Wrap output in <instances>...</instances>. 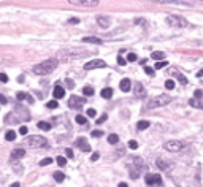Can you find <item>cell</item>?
Listing matches in <instances>:
<instances>
[{"mask_svg":"<svg viewBox=\"0 0 203 187\" xmlns=\"http://www.w3.org/2000/svg\"><path fill=\"white\" fill-rule=\"evenodd\" d=\"M38 129L40 130H51V124L49 122H45V121H42V122H38Z\"/></svg>","mask_w":203,"mask_h":187,"instance_id":"26","label":"cell"},{"mask_svg":"<svg viewBox=\"0 0 203 187\" xmlns=\"http://www.w3.org/2000/svg\"><path fill=\"white\" fill-rule=\"evenodd\" d=\"M107 67V62L105 60H100V59H97V60H90L87 62L86 65H84V68L86 70H94V68H105Z\"/></svg>","mask_w":203,"mask_h":187,"instance_id":"10","label":"cell"},{"mask_svg":"<svg viewBox=\"0 0 203 187\" xmlns=\"http://www.w3.org/2000/svg\"><path fill=\"white\" fill-rule=\"evenodd\" d=\"M98 159H100V154L98 152L92 154V157H90V160H92V162H95V160H98Z\"/></svg>","mask_w":203,"mask_h":187,"instance_id":"49","label":"cell"},{"mask_svg":"<svg viewBox=\"0 0 203 187\" xmlns=\"http://www.w3.org/2000/svg\"><path fill=\"white\" fill-rule=\"evenodd\" d=\"M90 135H92L94 138H100V136H103V132H102V130H94Z\"/></svg>","mask_w":203,"mask_h":187,"instance_id":"36","label":"cell"},{"mask_svg":"<svg viewBox=\"0 0 203 187\" xmlns=\"http://www.w3.org/2000/svg\"><path fill=\"white\" fill-rule=\"evenodd\" d=\"M97 22H98V25L102 29H108L111 21H110V17H107V16H98L97 17Z\"/></svg>","mask_w":203,"mask_h":187,"instance_id":"15","label":"cell"},{"mask_svg":"<svg viewBox=\"0 0 203 187\" xmlns=\"http://www.w3.org/2000/svg\"><path fill=\"white\" fill-rule=\"evenodd\" d=\"M52 176H54V179L57 181V182H62V181L65 179V174H64L62 171H56V173L52 174Z\"/></svg>","mask_w":203,"mask_h":187,"instance_id":"28","label":"cell"},{"mask_svg":"<svg viewBox=\"0 0 203 187\" xmlns=\"http://www.w3.org/2000/svg\"><path fill=\"white\" fill-rule=\"evenodd\" d=\"M65 154H67V157L73 159V151H72V149H65Z\"/></svg>","mask_w":203,"mask_h":187,"instance_id":"50","label":"cell"},{"mask_svg":"<svg viewBox=\"0 0 203 187\" xmlns=\"http://www.w3.org/2000/svg\"><path fill=\"white\" fill-rule=\"evenodd\" d=\"M25 155V151L24 149H14L13 152H11V160H17V159H22V157Z\"/></svg>","mask_w":203,"mask_h":187,"instance_id":"18","label":"cell"},{"mask_svg":"<svg viewBox=\"0 0 203 187\" xmlns=\"http://www.w3.org/2000/svg\"><path fill=\"white\" fill-rule=\"evenodd\" d=\"M149 125H151V124H149V121H140V122L137 124V129L138 130H146Z\"/></svg>","mask_w":203,"mask_h":187,"instance_id":"24","label":"cell"},{"mask_svg":"<svg viewBox=\"0 0 203 187\" xmlns=\"http://www.w3.org/2000/svg\"><path fill=\"white\" fill-rule=\"evenodd\" d=\"M189 103H190V106H194V108L203 109V102H200V100H197V99H190Z\"/></svg>","mask_w":203,"mask_h":187,"instance_id":"22","label":"cell"},{"mask_svg":"<svg viewBox=\"0 0 203 187\" xmlns=\"http://www.w3.org/2000/svg\"><path fill=\"white\" fill-rule=\"evenodd\" d=\"M137 59H138V57H137V54H133V52H130V54L127 56V60H129V62H135Z\"/></svg>","mask_w":203,"mask_h":187,"instance_id":"41","label":"cell"},{"mask_svg":"<svg viewBox=\"0 0 203 187\" xmlns=\"http://www.w3.org/2000/svg\"><path fill=\"white\" fill-rule=\"evenodd\" d=\"M25 97H27V95H25L24 92H17V94H16V99H17V102H21V100H24Z\"/></svg>","mask_w":203,"mask_h":187,"instance_id":"40","label":"cell"},{"mask_svg":"<svg viewBox=\"0 0 203 187\" xmlns=\"http://www.w3.org/2000/svg\"><path fill=\"white\" fill-rule=\"evenodd\" d=\"M67 86H68V87H73V86H75V82H73L72 79H67Z\"/></svg>","mask_w":203,"mask_h":187,"instance_id":"53","label":"cell"},{"mask_svg":"<svg viewBox=\"0 0 203 187\" xmlns=\"http://www.w3.org/2000/svg\"><path fill=\"white\" fill-rule=\"evenodd\" d=\"M132 162H133V167H132V165H129V173H130L132 179H137V178L140 176L141 171L146 168V165H145V162H143L141 159H138V157H135Z\"/></svg>","mask_w":203,"mask_h":187,"instance_id":"4","label":"cell"},{"mask_svg":"<svg viewBox=\"0 0 203 187\" xmlns=\"http://www.w3.org/2000/svg\"><path fill=\"white\" fill-rule=\"evenodd\" d=\"M119 87H121V90H122V92H129V90H130V87H132L130 79H129V78H124L122 81L119 82Z\"/></svg>","mask_w":203,"mask_h":187,"instance_id":"17","label":"cell"},{"mask_svg":"<svg viewBox=\"0 0 203 187\" xmlns=\"http://www.w3.org/2000/svg\"><path fill=\"white\" fill-rule=\"evenodd\" d=\"M86 103V100L83 99V97H76V95H72L68 100V106L73 109H79V108H83V105Z\"/></svg>","mask_w":203,"mask_h":187,"instance_id":"8","label":"cell"},{"mask_svg":"<svg viewBox=\"0 0 203 187\" xmlns=\"http://www.w3.org/2000/svg\"><path fill=\"white\" fill-rule=\"evenodd\" d=\"M0 82H8V76L5 73H0Z\"/></svg>","mask_w":203,"mask_h":187,"instance_id":"44","label":"cell"},{"mask_svg":"<svg viewBox=\"0 0 203 187\" xmlns=\"http://www.w3.org/2000/svg\"><path fill=\"white\" fill-rule=\"evenodd\" d=\"M197 2H198V3H203V0H197Z\"/></svg>","mask_w":203,"mask_h":187,"instance_id":"58","label":"cell"},{"mask_svg":"<svg viewBox=\"0 0 203 187\" xmlns=\"http://www.w3.org/2000/svg\"><path fill=\"white\" fill-rule=\"evenodd\" d=\"M100 95L103 97V99H111V97H113V89H111V87H105Z\"/></svg>","mask_w":203,"mask_h":187,"instance_id":"21","label":"cell"},{"mask_svg":"<svg viewBox=\"0 0 203 187\" xmlns=\"http://www.w3.org/2000/svg\"><path fill=\"white\" fill-rule=\"evenodd\" d=\"M178 81L181 82V84H186V82H187V79L184 78V76H182V75H178Z\"/></svg>","mask_w":203,"mask_h":187,"instance_id":"48","label":"cell"},{"mask_svg":"<svg viewBox=\"0 0 203 187\" xmlns=\"http://www.w3.org/2000/svg\"><path fill=\"white\" fill-rule=\"evenodd\" d=\"M83 43H95V44H102L103 40H100L97 37H84L83 38Z\"/></svg>","mask_w":203,"mask_h":187,"instance_id":"20","label":"cell"},{"mask_svg":"<svg viewBox=\"0 0 203 187\" xmlns=\"http://www.w3.org/2000/svg\"><path fill=\"white\" fill-rule=\"evenodd\" d=\"M107 119H108V116H107V114L100 116L98 119H97V124H103V122H105V121H107Z\"/></svg>","mask_w":203,"mask_h":187,"instance_id":"42","label":"cell"},{"mask_svg":"<svg viewBox=\"0 0 203 187\" xmlns=\"http://www.w3.org/2000/svg\"><path fill=\"white\" fill-rule=\"evenodd\" d=\"M0 103H3V105H7V103H8V99L3 95V94H0Z\"/></svg>","mask_w":203,"mask_h":187,"instance_id":"45","label":"cell"},{"mask_svg":"<svg viewBox=\"0 0 203 187\" xmlns=\"http://www.w3.org/2000/svg\"><path fill=\"white\" fill-rule=\"evenodd\" d=\"M57 163H59V165H60V167H65V163H67V159H65V157H62V155H60V157H57Z\"/></svg>","mask_w":203,"mask_h":187,"instance_id":"35","label":"cell"},{"mask_svg":"<svg viewBox=\"0 0 203 187\" xmlns=\"http://www.w3.org/2000/svg\"><path fill=\"white\" fill-rule=\"evenodd\" d=\"M11 187H21V186H19V182H13V184H11Z\"/></svg>","mask_w":203,"mask_h":187,"instance_id":"56","label":"cell"},{"mask_svg":"<svg viewBox=\"0 0 203 187\" xmlns=\"http://www.w3.org/2000/svg\"><path fill=\"white\" fill-rule=\"evenodd\" d=\"M78 22H79L78 17H72V19H70V24H78Z\"/></svg>","mask_w":203,"mask_h":187,"instance_id":"52","label":"cell"},{"mask_svg":"<svg viewBox=\"0 0 203 187\" xmlns=\"http://www.w3.org/2000/svg\"><path fill=\"white\" fill-rule=\"evenodd\" d=\"M5 138H7V141H14V139H16V132H14V130H8Z\"/></svg>","mask_w":203,"mask_h":187,"instance_id":"27","label":"cell"},{"mask_svg":"<svg viewBox=\"0 0 203 187\" xmlns=\"http://www.w3.org/2000/svg\"><path fill=\"white\" fill-rule=\"evenodd\" d=\"M117 187H129V186H127V182H121Z\"/></svg>","mask_w":203,"mask_h":187,"instance_id":"55","label":"cell"},{"mask_svg":"<svg viewBox=\"0 0 203 187\" xmlns=\"http://www.w3.org/2000/svg\"><path fill=\"white\" fill-rule=\"evenodd\" d=\"M155 163H157V167L160 168V170H168V168L172 167V163H170L168 160H165L163 157H159L157 162H155Z\"/></svg>","mask_w":203,"mask_h":187,"instance_id":"14","label":"cell"},{"mask_svg":"<svg viewBox=\"0 0 203 187\" xmlns=\"http://www.w3.org/2000/svg\"><path fill=\"white\" fill-rule=\"evenodd\" d=\"M83 94H84L86 97H90V95H94V89L87 86V87H84V89H83Z\"/></svg>","mask_w":203,"mask_h":187,"instance_id":"32","label":"cell"},{"mask_svg":"<svg viewBox=\"0 0 203 187\" xmlns=\"http://www.w3.org/2000/svg\"><path fill=\"white\" fill-rule=\"evenodd\" d=\"M5 122L7 124H16L17 122V117H14V113H10V114L5 117Z\"/></svg>","mask_w":203,"mask_h":187,"instance_id":"25","label":"cell"},{"mask_svg":"<svg viewBox=\"0 0 203 187\" xmlns=\"http://www.w3.org/2000/svg\"><path fill=\"white\" fill-rule=\"evenodd\" d=\"M129 147H130V149H137V147H138V143L135 141V139H130V141H129Z\"/></svg>","mask_w":203,"mask_h":187,"instance_id":"38","label":"cell"},{"mask_svg":"<svg viewBox=\"0 0 203 187\" xmlns=\"http://www.w3.org/2000/svg\"><path fill=\"white\" fill-rule=\"evenodd\" d=\"M27 132H29V130H27V127H25V125L19 127V133H21V135H27Z\"/></svg>","mask_w":203,"mask_h":187,"instance_id":"43","label":"cell"},{"mask_svg":"<svg viewBox=\"0 0 203 187\" xmlns=\"http://www.w3.org/2000/svg\"><path fill=\"white\" fill-rule=\"evenodd\" d=\"M56 67H57V60L56 59H49V60H45L42 64L35 65L32 68V73H35V75H48V73L54 72Z\"/></svg>","mask_w":203,"mask_h":187,"instance_id":"1","label":"cell"},{"mask_svg":"<svg viewBox=\"0 0 203 187\" xmlns=\"http://www.w3.org/2000/svg\"><path fill=\"white\" fill-rule=\"evenodd\" d=\"M72 5H78V7H86V8H94L98 5V0H68Z\"/></svg>","mask_w":203,"mask_h":187,"instance_id":"9","label":"cell"},{"mask_svg":"<svg viewBox=\"0 0 203 187\" xmlns=\"http://www.w3.org/2000/svg\"><path fill=\"white\" fill-rule=\"evenodd\" d=\"M165 21L167 24H170L172 27H187L189 25V22L181 16H167Z\"/></svg>","mask_w":203,"mask_h":187,"instance_id":"6","label":"cell"},{"mask_svg":"<svg viewBox=\"0 0 203 187\" xmlns=\"http://www.w3.org/2000/svg\"><path fill=\"white\" fill-rule=\"evenodd\" d=\"M163 147H165V151H168V152H179V151L182 149V143L181 141L172 139V141H165V143H163Z\"/></svg>","mask_w":203,"mask_h":187,"instance_id":"7","label":"cell"},{"mask_svg":"<svg viewBox=\"0 0 203 187\" xmlns=\"http://www.w3.org/2000/svg\"><path fill=\"white\" fill-rule=\"evenodd\" d=\"M75 144H76V147H79V149L84 151V152H89V151H90V144L87 143V139H86V138H83V136L76 138Z\"/></svg>","mask_w":203,"mask_h":187,"instance_id":"11","label":"cell"},{"mask_svg":"<svg viewBox=\"0 0 203 187\" xmlns=\"http://www.w3.org/2000/svg\"><path fill=\"white\" fill-rule=\"evenodd\" d=\"M157 3H162V5H178V7H190V3L182 2V0H157Z\"/></svg>","mask_w":203,"mask_h":187,"instance_id":"13","label":"cell"},{"mask_svg":"<svg viewBox=\"0 0 203 187\" xmlns=\"http://www.w3.org/2000/svg\"><path fill=\"white\" fill-rule=\"evenodd\" d=\"M52 95H54V99H62L64 95H65V90H64L62 87H60V86H56L54 87V90H52Z\"/></svg>","mask_w":203,"mask_h":187,"instance_id":"19","label":"cell"},{"mask_svg":"<svg viewBox=\"0 0 203 187\" xmlns=\"http://www.w3.org/2000/svg\"><path fill=\"white\" fill-rule=\"evenodd\" d=\"M170 102H172V97L167 95V94H160V95H157V97H154V99L149 100L148 108L154 109V108H159V106H165V105H168Z\"/></svg>","mask_w":203,"mask_h":187,"instance_id":"2","label":"cell"},{"mask_svg":"<svg viewBox=\"0 0 203 187\" xmlns=\"http://www.w3.org/2000/svg\"><path fill=\"white\" fill-rule=\"evenodd\" d=\"M52 162V159H49V157H46V159H43L42 162H40V165H42V167H45V165H49V163Z\"/></svg>","mask_w":203,"mask_h":187,"instance_id":"39","label":"cell"},{"mask_svg":"<svg viewBox=\"0 0 203 187\" xmlns=\"http://www.w3.org/2000/svg\"><path fill=\"white\" fill-rule=\"evenodd\" d=\"M46 106H48L49 109H56V108L59 106V103L56 102V100H51V102H48V103H46Z\"/></svg>","mask_w":203,"mask_h":187,"instance_id":"33","label":"cell"},{"mask_svg":"<svg viewBox=\"0 0 203 187\" xmlns=\"http://www.w3.org/2000/svg\"><path fill=\"white\" fill-rule=\"evenodd\" d=\"M133 94H135V97H138V99H141V97H145V87H143V84L141 82H137L135 84V90H133Z\"/></svg>","mask_w":203,"mask_h":187,"instance_id":"16","label":"cell"},{"mask_svg":"<svg viewBox=\"0 0 203 187\" xmlns=\"http://www.w3.org/2000/svg\"><path fill=\"white\" fill-rule=\"evenodd\" d=\"M89 54L87 51H76V52H70V51H64L59 54L57 62H68V60H76V59H81V57H86Z\"/></svg>","mask_w":203,"mask_h":187,"instance_id":"3","label":"cell"},{"mask_svg":"<svg viewBox=\"0 0 203 187\" xmlns=\"http://www.w3.org/2000/svg\"><path fill=\"white\" fill-rule=\"evenodd\" d=\"M203 97V92L202 90H195V99H202Z\"/></svg>","mask_w":203,"mask_h":187,"instance_id":"51","label":"cell"},{"mask_svg":"<svg viewBox=\"0 0 203 187\" xmlns=\"http://www.w3.org/2000/svg\"><path fill=\"white\" fill-rule=\"evenodd\" d=\"M46 141H48V139L40 136V135H32L25 139V144H27L29 147H45L46 144H48Z\"/></svg>","mask_w":203,"mask_h":187,"instance_id":"5","label":"cell"},{"mask_svg":"<svg viewBox=\"0 0 203 187\" xmlns=\"http://www.w3.org/2000/svg\"><path fill=\"white\" fill-rule=\"evenodd\" d=\"M145 72L148 73V75H154V68H151V67H145Z\"/></svg>","mask_w":203,"mask_h":187,"instance_id":"47","label":"cell"},{"mask_svg":"<svg viewBox=\"0 0 203 187\" xmlns=\"http://www.w3.org/2000/svg\"><path fill=\"white\" fill-rule=\"evenodd\" d=\"M117 64H119L121 67H122V65H125V59L122 57V56H119V57H117Z\"/></svg>","mask_w":203,"mask_h":187,"instance_id":"46","label":"cell"},{"mask_svg":"<svg viewBox=\"0 0 203 187\" xmlns=\"http://www.w3.org/2000/svg\"><path fill=\"white\" fill-rule=\"evenodd\" d=\"M145 181H146V184H148V186H155V184H159V186H160V184H162V178L159 176V174H152V173L146 174Z\"/></svg>","mask_w":203,"mask_h":187,"instance_id":"12","label":"cell"},{"mask_svg":"<svg viewBox=\"0 0 203 187\" xmlns=\"http://www.w3.org/2000/svg\"><path fill=\"white\" fill-rule=\"evenodd\" d=\"M86 114L89 116V117H95V116H97V113H95V109H94V108H89V109L86 111Z\"/></svg>","mask_w":203,"mask_h":187,"instance_id":"37","label":"cell"},{"mask_svg":"<svg viewBox=\"0 0 203 187\" xmlns=\"http://www.w3.org/2000/svg\"><path fill=\"white\" fill-rule=\"evenodd\" d=\"M25 99H27V102H29V103H33V99H32V95H27Z\"/></svg>","mask_w":203,"mask_h":187,"instance_id":"54","label":"cell"},{"mask_svg":"<svg viewBox=\"0 0 203 187\" xmlns=\"http://www.w3.org/2000/svg\"><path fill=\"white\" fill-rule=\"evenodd\" d=\"M167 62L165 60H159V62H155V65H154V70H160V68H165L167 67Z\"/></svg>","mask_w":203,"mask_h":187,"instance_id":"30","label":"cell"},{"mask_svg":"<svg viewBox=\"0 0 203 187\" xmlns=\"http://www.w3.org/2000/svg\"><path fill=\"white\" fill-rule=\"evenodd\" d=\"M197 76H203V70H202V72H198V75H197Z\"/></svg>","mask_w":203,"mask_h":187,"instance_id":"57","label":"cell"},{"mask_svg":"<svg viewBox=\"0 0 203 187\" xmlns=\"http://www.w3.org/2000/svg\"><path fill=\"white\" fill-rule=\"evenodd\" d=\"M75 121H76L78 124H81V125H86V122H87V121H86V117H84V116H81V114H78V116H76V117H75Z\"/></svg>","mask_w":203,"mask_h":187,"instance_id":"31","label":"cell"},{"mask_svg":"<svg viewBox=\"0 0 203 187\" xmlns=\"http://www.w3.org/2000/svg\"><path fill=\"white\" fill-rule=\"evenodd\" d=\"M108 143H110V144H117V143H119V136H117L116 133L108 135Z\"/></svg>","mask_w":203,"mask_h":187,"instance_id":"23","label":"cell"},{"mask_svg":"<svg viewBox=\"0 0 203 187\" xmlns=\"http://www.w3.org/2000/svg\"><path fill=\"white\" fill-rule=\"evenodd\" d=\"M165 87L168 89V90H172V89L175 87V81H173V79H167V81H165Z\"/></svg>","mask_w":203,"mask_h":187,"instance_id":"34","label":"cell"},{"mask_svg":"<svg viewBox=\"0 0 203 187\" xmlns=\"http://www.w3.org/2000/svg\"><path fill=\"white\" fill-rule=\"evenodd\" d=\"M151 57L154 59V60H157V62H159V60H162V59L165 57V52H159V51H157V52H152Z\"/></svg>","mask_w":203,"mask_h":187,"instance_id":"29","label":"cell"}]
</instances>
